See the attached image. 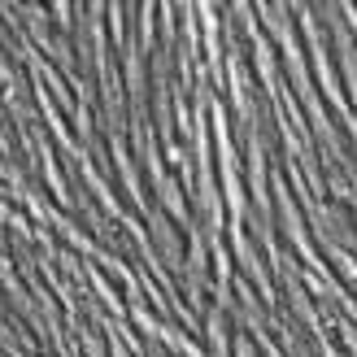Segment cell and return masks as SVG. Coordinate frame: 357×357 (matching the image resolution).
Returning a JSON list of instances; mask_svg holds the SVG:
<instances>
[{"label": "cell", "instance_id": "6da1fadb", "mask_svg": "<svg viewBox=\"0 0 357 357\" xmlns=\"http://www.w3.org/2000/svg\"><path fill=\"white\" fill-rule=\"evenodd\" d=\"M240 357H253V344L248 340H240Z\"/></svg>", "mask_w": 357, "mask_h": 357}]
</instances>
